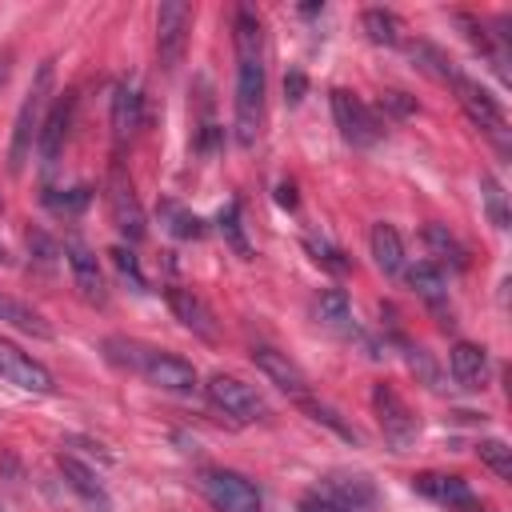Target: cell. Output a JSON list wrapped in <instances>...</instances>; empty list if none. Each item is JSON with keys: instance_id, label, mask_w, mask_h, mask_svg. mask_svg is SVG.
Here are the masks:
<instances>
[{"instance_id": "1", "label": "cell", "mask_w": 512, "mask_h": 512, "mask_svg": "<svg viewBox=\"0 0 512 512\" xmlns=\"http://www.w3.org/2000/svg\"><path fill=\"white\" fill-rule=\"evenodd\" d=\"M232 40H236V140L252 148L264 120V36H260V20L248 8L236 12Z\"/></svg>"}, {"instance_id": "2", "label": "cell", "mask_w": 512, "mask_h": 512, "mask_svg": "<svg viewBox=\"0 0 512 512\" xmlns=\"http://www.w3.org/2000/svg\"><path fill=\"white\" fill-rule=\"evenodd\" d=\"M104 352L108 360L132 368L136 376H144L152 388L160 392H176V396H192L200 384H196V368L164 348H152V344H140V340H124V336H112L104 340Z\"/></svg>"}, {"instance_id": "3", "label": "cell", "mask_w": 512, "mask_h": 512, "mask_svg": "<svg viewBox=\"0 0 512 512\" xmlns=\"http://www.w3.org/2000/svg\"><path fill=\"white\" fill-rule=\"evenodd\" d=\"M48 96H52V60H44L36 68V80L28 84L24 92V104L16 112V128H12V144H8V172L20 176L28 156H32V144L40 136V124H44V112H48Z\"/></svg>"}, {"instance_id": "4", "label": "cell", "mask_w": 512, "mask_h": 512, "mask_svg": "<svg viewBox=\"0 0 512 512\" xmlns=\"http://www.w3.org/2000/svg\"><path fill=\"white\" fill-rule=\"evenodd\" d=\"M104 200H108L112 228H116V232H120L128 244L144 240L148 220H144V208H140L136 188H132V180H128V172H124V164H120V160H112V168H108V180H104Z\"/></svg>"}, {"instance_id": "5", "label": "cell", "mask_w": 512, "mask_h": 512, "mask_svg": "<svg viewBox=\"0 0 512 512\" xmlns=\"http://www.w3.org/2000/svg\"><path fill=\"white\" fill-rule=\"evenodd\" d=\"M200 492L208 496V504L216 512H264V496L260 488L232 472V468H204L200 472Z\"/></svg>"}, {"instance_id": "6", "label": "cell", "mask_w": 512, "mask_h": 512, "mask_svg": "<svg viewBox=\"0 0 512 512\" xmlns=\"http://www.w3.org/2000/svg\"><path fill=\"white\" fill-rule=\"evenodd\" d=\"M452 88H456L460 108L472 116V124H476L480 132H488V136H492L500 148H508V116H504L500 100H496V96H492L484 84H476L472 76H464V72H456Z\"/></svg>"}, {"instance_id": "7", "label": "cell", "mask_w": 512, "mask_h": 512, "mask_svg": "<svg viewBox=\"0 0 512 512\" xmlns=\"http://www.w3.org/2000/svg\"><path fill=\"white\" fill-rule=\"evenodd\" d=\"M204 392H208V400H212L224 416H232L236 424L268 420V404H264V396H260L252 384H244L240 376H224V372H216V376L204 384Z\"/></svg>"}, {"instance_id": "8", "label": "cell", "mask_w": 512, "mask_h": 512, "mask_svg": "<svg viewBox=\"0 0 512 512\" xmlns=\"http://www.w3.org/2000/svg\"><path fill=\"white\" fill-rule=\"evenodd\" d=\"M372 408H376V420H380V432H384V440L392 444V452H404L412 440H416V432H420V424H416V416H412V408L400 400V392L392 388V384H372Z\"/></svg>"}, {"instance_id": "9", "label": "cell", "mask_w": 512, "mask_h": 512, "mask_svg": "<svg viewBox=\"0 0 512 512\" xmlns=\"http://www.w3.org/2000/svg\"><path fill=\"white\" fill-rule=\"evenodd\" d=\"M332 120L340 128V136L352 144V148H372L380 140V124L376 116L368 112V104L348 92V88H332Z\"/></svg>"}, {"instance_id": "10", "label": "cell", "mask_w": 512, "mask_h": 512, "mask_svg": "<svg viewBox=\"0 0 512 512\" xmlns=\"http://www.w3.org/2000/svg\"><path fill=\"white\" fill-rule=\"evenodd\" d=\"M188 28H192V4L184 0H164L156 8V52L160 64L172 72L188 48Z\"/></svg>"}, {"instance_id": "11", "label": "cell", "mask_w": 512, "mask_h": 512, "mask_svg": "<svg viewBox=\"0 0 512 512\" xmlns=\"http://www.w3.org/2000/svg\"><path fill=\"white\" fill-rule=\"evenodd\" d=\"M72 116H76V92H64L48 104L44 112V124H40V136H36V156L44 164V172H52L60 164V152L68 144V132H72Z\"/></svg>"}, {"instance_id": "12", "label": "cell", "mask_w": 512, "mask_h": 512, "mask_svg": "<svg viewBox=\"0 0 512 512\" xmlns=\"http://www.w3.org/2000/svg\"><path fill=\"white\" fill-rule=\"evenodd\" d=\"M252 364H256V368H260V372H264L280 392H288L292 400L312 396L304 368H300L288 352H280V348H272V344H252Z\"/></svg>"}, {"instance_id": "13", "label": "cell", "mask_w": 512, "mask_h": 512, "mask_svg": "<svg viewBox=\"0 0 512 512\" xmlns=\"http://www.w3.org/2000/svg\"><path fill=\"white\" fill-rule=\"evenodd\" d=\"M168 308L192 336H200L204 344H220V320L192 288H168Z\"/></svg>"}, {"instance_id": "14", "label": "cell", "mask_w": 512, "mask_h": 512, "mask_svg": "<svg viewBox=\"0 0 512 512\" xmlns=\"http://www.w3.org/2000/svg\"><path fill=\"white\" fill-rule=\"evenodd\" d=\"M0 376L8 380V384H16V388H24V392H40V396H48L56 384H52V372L40 364V360H32L28 352H20L16 344H8V340H0Z\"/></svg>"}, {"instance_id": "15", "label": "cell", "mask_w": 512, "mask_h": 512, "mask_svg": "<svg viewBox=\"0 0 512 512\" xmlns=\"http://www.w3.org/2000/svg\"><path fill=\"white\" fill-rule=\"evenodd\" d=\"M64 256H68V272H72V288H76V296H80L84 304L104 308V304H108V284H104V272H100L96 256H92L84 244H76V240H68Z\"/></svg>"}, {"instance_id": "16", "label": "cell", "mask_w": 512, "mask_h": 512, "mask_svg": "<svg viewBox=\"0 0 512 512\" xmlns=\"http://www.w3.org/2000/svg\"><path fill=\"white\" fill-rule=\"evenodd\" d=\"M412 488H416V492H424V496H432L436 504H448L452 512H480V500H476V492L468 488V480H464V476L420 472V476H412Z\"/></svg>"}, {"instance_id": "17", "label": "cell", "mask_w": 512, "mask_h": 512, "mask_svg": "<svg viewBox=\"0 0 512 512\" xmlns=\"http://www.w3.org/2000/svg\"><path fill=\"white\" fill-rule=\"evenodd\" d=\"M140 128H144V100L124 80V84L112 88V140H116V152H124L136 140Z\"/></svg>"}, {"instance_id": "18", "label": "cell", "mask_w": 512, "mask_h": 512, "mask_svg": "<svg viewBox=\"0 0 512 512\" xmlns=\"http://www.w3.org/2000/svg\"><path fill=\"white\" fill-rule=\"evenodd\" d=\"M320 488H324L320 496H328V500H336L352 512H368L376 504V484L364 472H328L320 480Z\"/></svg>"}, {"instance_id": "19", "label": "cell", "mask_w": 512, "mask_h": 512, "mask_svg": "<svg viewBox=\"0 0 512 512\" xmlns=\"http://www.w3.org/2000/svg\"><path fill=\"white\" fill-rule=\"evenodd\" d=\"M448 368H452V380L468 392H480L488 384V352L480 344H468L460 340L452 352H448Z\"/></svg>"}, {"instance_id": "20", "label": "cell", "mask_w": 512, "mask_h": 512, "mask_svg": "<svg viewBox=\"0 0 512 512\" xmlns=\"http://www.w3.org/2000/svg\"><path fill=\"white\" fill-rule=\"evenodd\" d=\"M60 472H64V480H68V488L88 504V508H96V512H108L112 508V500H108V492H104V484H100V476L88 468V464H80L76 456H68V452H60Z\"/></svg>"}, {"instance_id": "21", "label": "cell", "mask_w": 512, "mask_h": 512, "mask_svg": "<svg viewBox=\"0 0 512 512\" xmlns=\"http://www.w3.org/2000/svg\"><path fill=\"white\" fill-rule=\"evenodd\" d=\"M368 244H372V260L384 276H400L404 272V244H400V232L392 224H372L368 232Z\"/></svg>"}, {"instance_id": "22", "label": "cell", "mask_w": 512, "mask_h": 512, "mask_svg": "<svg viewBox=\"0 0 512 512\" xmlns=\"http://www.w3.org/2000/svg\"><path fill=\"white\" fill-rule=\"evenodd\" d=\"M404 280H408V288L420 296V300H428L440 316H444V296H448V280H444V268H436L432 260H420V264H412L408 272H404Z\"/></svg>"}, {"instance_id": "23", "label": "cell", "mask_w": 512, "mask_h": 512, "mask_svg": "<svg viewBox=\"0 0 512 512\" xmlns=\"http://www.w3.org/2000/svg\"><path fill=\"white\" fill-rule=\"evenodd\" d=\"M316 320L332 332H352V300L344 288H324L320 300H316Z\"/></svg>"}, {"instance_id": "24", "label": "cell", "mask_w": 512, "mask_h": 512, "mask_svg": "<svg viewBox=\"0 0 512 512\" xmlns=\"http://www.w3.org/2000/svg\"><path fill=\"white\" fill-rule=\"evenodd\" d=\"M0 320H4V324H12V328H20V332H28V336L52 340V324H48L32 304H24V300L0 296Z\"/></svg>"}, {"instance_id": "25", "label": "cell", "mask_w": 512, "mask_h": 512, "mask_svg": "<svg viewBox=\"0 0 512 512\" xmlns=\"http://www.w3.org/2000/svg\"><path fill=\"white\" fill-rule=\"evenodd\" d=\"M424 248L436 256V260H432L436 268H440V264L468 268V252H464V244H460L444 224H428V228H424Z\"/></svg>"}, {"instance_id": "26", "label": "cell", "mask_w": 512, "mask_h": 512, "mask_svg": "<svg viewBox=\"0 0 512 512\" xmlns=\"http://www.w3.org/2000/svg\"><path fill=\"white\" fill-rule=\"evenodd\" d=\"M360 24H364V32H368L372 44L396 48V44L404 40V20H400L396 12H388V8H368V12L360 16Z\"/></svg>"}, {"instance_id": "27", "label": "cell", "mask_w": 512, "mask_h": 512, "mask_svg": "<svg viewBox=\"0 0 512 512\" xmlns=\"http://www.w3.org/2000/svg\"><path fill=\"white\" fill-rule=\"evenodd\" d=\"M296 404H300V408H304V412H308L316 424L332 428L340 440H348V444H360V432H356V428H352V424H348V420H344V416H340L332 404H324V400H316V396H304V400H296Z\"/></svg>"}, {"instance_id": "28", "label": "cell", "mask_w": 512, "mask_h": 512, "mask_svg": "<svg viewBox=\"0 0 512 512\" xmlns=\"http://www.w3.org/2000/svg\"><path fill=\"white\" fill-rule=\"evenodd\" d=\"M216 224H220L224 244H228V248H232L240 260H252V244H248V236H244V224H240V204H236V200H228V204L220 208Z\"/></svg>"}, {"instance_id": "29", "label": "cell", "mask_w": 512, "mask_h": 512, "mask_svg": "<svg viewBox=\"0 0 512 512\" xmlns=\"http://www.w3.org/2000/svg\"><path fill=\"white\" fill-rule=\"evenodd\" d=\"M412 56H416V64H420L432 80H440V84H452V80H456V72H460V68H456L440 48H432V44H416V48H412Z\"/></svg>"}, {"instance_id": "30", "label": "cell", "mask_w": 512, "mask_h": 512, "mask_svg": "<svg viewBox=\"0 0 512 512\" xmlns=\"http://www.w3.org/2000/svg\"><path fill=\"white\" fill-rule=\"evenodd\" d=\"M476 456H480L500 480H512V448H508L504 440H496V436L480 440V444H476Z\"/></svg>"}, {"instance_id": "31", "label": "cell", "mask_w": 512, "mask_h": 512, "mask_svg": "<svg viewBox=\"0 0 512 512\" xmlns=\"http://www.w3.org/2000/svg\"><path fill=\"white\" fill-rule=\"evenodd\" d=\"M164 216H168L172 236H180V240H200V236L208 232L200 216H192V212H184V208H176V204H164Z\"/></svg>"}, {"instance_id": "32", "label": "cell", "mask_w": 512, "mask_h": 512, "mask_svg": "<svg viewBox=\"0 0 512 512\" xmlns=\"http://www.w3.org/2000/svg\"><path fill=\"white\" fill-rule=\"evenodd\" d=\"M480 196H484V208H488V220L496 224V228H508V196H504V188L492 180V176H484L480 180Z\"/></svg>"}, {"instance_id": "33", "label": "cell", "mask_w": 512, "mask_h": 512, "mask_svg": "<svg viewBox=\"0 0 512 512\" xmlns=\"http://www.w3.org/2000/svg\"><path fill=\"white\" fill-rule=\"evenodd\" d=\"M108 260H112V268L120 272V280H128V288L132 292H144V272H140V264H136V256L128 252V248H108Z\"/></svg>"}, {"instance_id": "34", "label": "cell", "mask_w": 512, "mask_h": 512, "mask_svg": "<svg viewBox=\"0 0 512 512\" xmlns=\"http://www.w3.org/2000/svg\"><path fill=\"white\" fill-rule=\"evenodd\" d=\"M404 352H408V368H412V372H420L428 388H440V384H436L440 376H436V364L428 360V352H424V348H412V344H404Z\"/></svg>"}, {"instance_id": "35", "label": "cell", "mask_w": 512, "mask_h": 512, "mask_svg": "<svg viewBox=\"0 0 512 512\" xmlns=\"http://www.w3.org/2000/svg\"><path fill=\"white\" fill-rule=\"evenodd\" d=\"M308 252L316 256V264H324V268H332V272H348V260H340L344 252H336V248H328L324 240H308Z\"/></svg>"}, {"instance_id": "36", "label": "cell", "mask_w": 512, "mask_h": 512, "mask_svg": "<svg viewBox=\"0 0 512 512\" xmlns=\"http://www.w3.org/2000/svg\"><path fill=\"white\" fill-rule=\"evenodd\" d=\"M380 108L392 112V116H412V112H416V100H412L408 92H384V96H380Z\"/></svg>"}, {"instance_id": "37", "label": "cell", "mask_w": 512, "mask_h": 512, "mask_svg": "<svg viewBox=\"0 0 512 512\" xmlns=\"http://www.w3.org/2000/svg\"><path fill=\"white\" fill-rule=\"evenodd\" d=\"M300 512H352V508H344V504H336L328 496H304L300 500Z\"/></svg>"}, {"instance_id": "38", "label": "cell", "mask_w": 512, "mask_h": 512, "mask_svg": "<svg viewBox=\"0 0 512 512\" xmlns=\"http://www.w3.org/2000/svg\"><path fill=\"white\" fill-rule=\"evenodd\" d=\"M304 88H308V84H304V76H300V72H288V76H284V96H288V104H300Z\"/></svg>"}, {"instance_id": "39", "label": "cell", "mask_w": 512, "mask_h": 512, "mask_svg": "<svg viewBox=\"0 0 512 512\" xmlns=\"http://www.w3.org/2000/svg\"><path fill=\"white\" fill-rule=\"evenodd\" d=\"M276 200H280L284 208H296V188H292V184H280V188H276Z\"/></svg>"}, {"instance_id": "40", "label": "cell", "mask_w": 512, "mask_h": 512, "mask_svg": "<svg viewBox=\"0 0 512 512\" xmlns=\"http://www.w3.org/2000/svg\"><path fill=\"white\" fill-rule=\"evenodd\" d=\"M4 80H8V56H0V88H4Z\"/></svg>"}, {"instance_id": "41", "label": "cell", "mask_w": 512, "mask_h": 512, "mask_svg": "<svg viewBox=\"0 0 512 512\" xmlns=\"http://www.w3.org/2000/svg\"><path fill=\"white\" fill-rule=\"evenodd\" d=\"M0 268H8V252H4V244H0Z\"/></svg>"}, {"instance_id": "42", "label": "cell", "mask_w": 512, "mask_h": 512, "mask_svg": "<svg viewBox=\"0 0 512 512\" xmlns=\"http://www.w3.org/2000/svg\"><path fill=\"white\" fill-rule=\"evenodd\" d=\"M0 208H4V200H0Z\"/></svg>"}]
</instances>
